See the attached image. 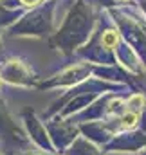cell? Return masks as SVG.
<instances>
[{
	"mask_svg": "<svg viewBox=\"0 0 146 155\" xmlns=\"http://www.w3.org/2000/svg\"><path fill=\"white\" fill-rule=\"evenodd\" d=\"M115 43H117V35H115L114 31H108V33L103 35V45H105V47L112 49Z\"/></svg>",
	"mask_w": 146,
	"mask_h": 155,
	"instance_id": "6da1fadb",
	"label": "cell"
},
{
	"mask_svg": "<svg viewBox=\"0 0 146 155\" xmlns=\"http://www.w3.org/2000/svg\"><path fill=\"white\" fill-rule=\"evenodd\" d=\"M135 123H137V116L135 114H126V116L123 117V126H126V128L134 126Z\"/></svg>",
	"mask_w": 146,
	"mask_h": 155,
	"instance_id": "7a4b0ae2",
	"label": "cell"
},
{
	"mask_svg": "<svg viewBox=\"0 0 146 155\" xmlns=\"http://www.w3.org/2000/svg\"><path fill=\"white\" fill-rule=\"evenodd\" d=\"M24 4H27V5H35L36 2H40V0H22Z\"/></svg>",
	"mask_w": 146,
	"mask_h": 155,
	"instance_id": "3957f363",
	"label": "cell"
}]
</instances>
